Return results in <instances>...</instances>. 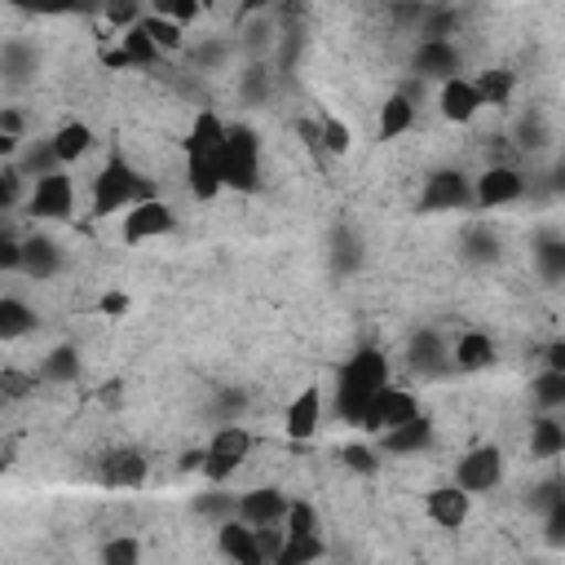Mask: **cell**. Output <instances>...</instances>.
<instances>
[{
    "mask_svg": "<svg viewBox=\"0 0 565 565\" xmlns=\"http://www.w3.org/2000/svg\"><path fill=\"white\" fill-rule=\"evenodd\" d=\"M494 358H499L494 340H490L486 331H477V327H468V331H459V335L450 340V371L477 375V371L494 366Z\"/></svg>",
    "mask_w": 565,
    "mask_h": 565,
    "instance_id": "ffe728a7",
    "label": "cell"
},
{
    "mask_svg": "<svg viewBox=\"0 0 565 565\" xmlns=\"http://www.w3.org/2000/svg\"><path fill=\"white\" fill-rule=\"evenodd\" d=\"M221 141H225V119L212 106L194 110V119L181 137L185 190H190L194 203H212L221 194Z\"/></svg>",
    "mask_w": 565,
    "mask_h": 565,
    "instance_id": "6da1fadb",
    "label": "cell"
},
{
    "mask_svg": "<svg viewBox=\"0 0 565 565\" xmlns=\"http://www.w3.org/2000/svg\"><path fill=\"white\" fill-rule=\"evenodd\" d=\"M415 415H424V402L415 397V388H406V384L388 380V384L366 402V411H362L358 428H362L366 437H384V433H393V428L411 424Z\"/></svg>",
    "mask_w": 565,
    "mask_h": 565,
    "instance_id": "8992f818",
    "label": "cell"
},
{
    "mask_svg": "<svg viewBox=\"0 0 565 565\" xmlns=\"http://www.w3.org/2000/svg\"><path fill=\"white\" fill-rule=\"evenodd\" d=\"M530 402L539 415H561L565 406V371H539L530 380Z\"/></svg>",
    "mask_w": 565,
    "mask_h": 565,
    "instance_id": "4dcf8cb0",
    "label": "cell"
},
{
    "mask_svg": "<svg viewBox=\"0 0 565 565\" xmlns=\"http://www.w3.org/2000/svg\"><path fill=\"white\" fill-rule=\"evenodd\" d=\"M406 366H411L415 375H424V380L446 375V371H450V344L441 340V331H433V327L415 331L411 344H406Z\"/></svg>",
    "mask_w": 565,
    "mask_h": 565,
    "instance_id": "d6986e66",
    "label": "cell"
},
{
    "mask_svg": "<svg viewBox=\"0 0 565 565\" xmlns=\"http://www.w3.org/2000/svg\"><path fill=\"white\" fill-rule=\"evenodd\" d=\"M415 119H419L415 97L411 93H388L380 102V110H375V137L380 141H397V137H406L415 128Z\"/></svg>",
    "mask_w": 565,
    "mask_h": 565,
    "instance_id": "603a6c76",
    "label": "cell"
},
{
    "mask_svg": "<svg viewBox=\"0 0 565 565\" xmlns=\"http://www.w3.org/2000/svg\"><path fill=\"white\" fill-rule=\"evenodd\" d=\"M150 194H154L150 177H146L124 150H110V154L97 163V172L88 177V212H93L97 221L124 216L132 203H141V199H150Z\"/></svg>",
    "mask_w": 565,
    "mask_h": 565,
    "instance_id": "3957f363",
    "label": "cell"
},
{
    "mask_svg": "<svg viewBox=\"0 0 565 565\" xmlns=\"http://www.w3.org/2000/svg\"><path fill=\"white\" fill-rule=\"evenodd\" d=\"M137 26L146 31V40L154 44V53H159V57H168V53H185V31H181V26H172L168 18H159L154 9H141Z\"/></svg>",
    "mask_w": 565,
    "mask_h": 565,
    "instance_id": "4316f807",
    "label": "cell"
},
{
    "mask_svg": "<svg viewBox=\"0 0 565 565\" xmlns=\"http://www.w3.org/2000/svg\"><path fill=\"white\" fill-rule=\"evenodd\" d=\"M472 207V177L459 168H437L424 177L419 212H463Z\"/></svg>",
    "mask_w": 565,
    "mask_h": 565,
    "instance_id": "7c38bea8",
    "label": "cell"
},
{
    "mask_svg": "<svg viewBox=\"0 0 565 565\" xmlns=\"http://www.w3.org/2000/svg\"><path fill=\"white\" fill-rule=\"evenodd\" d=\"M340 459H344V468H349V472H362V477H375V472H380V455H375L371 446H362V441L344 446V450H340Z\"/></svg>",
    "mask_w": 565,
    "mask_h": 565,
    "instance_id": "f35d334b",
    "label": "cell"
},
{
    "mask_svg": "<svg viewBox=\"0 0 565 565\" xmlns=\"http://www.w3.org/2000/svg\"><path fill=\"white\" fill-rule=\"evenodd\" d=\"M9 468H13V446H9V441H0V477H4Z\"/></svg>",
    "mask_w": 565,
    "mask_h": 565,
    "instance_id": "7bdbcfd3",
    "label": "cell"
},
{
    "mask_svg": "<svg viewBox=\"0 0 565 565\" xmlns=\"http://www.w3.org/2000/svg\"><path fill=\"white\" fill-rule=\"evenodd\" d=\"M322 556H327V539L322 534H300V539L282 534V547L269 556V565H318Z\"/></svg>",
    "mask_w": 565,
    "mask_h": 565,
    "instance_id": "83f0119b",
    "label": "cell"
},
{
    "mask_svg": "<svg viewBox=\"0 0 565 565\" xmlns=\"http://www.w3.org/2000/svg\"><path fill=\"white\" fill-rule=\"evenodd\" d=\"M22 265V238L0 221V274H13Z\"/></svg>",
    "mask_w": 565,
    "mask_h": 565,
    "instance_id": "b9f144b4",
    "label": "cell"
},
{
    "mask_svg": "<svg viewBox=\"0 0 565 565\" xmlns=\"http://www.w3.org/2000/svg\"><path fill=\"white\" fill-rule=\"evenodd\" d=\"M282 512H287V490L278 486H247L243 494H234V521H243L247 530L282 525Z\"/></svg>",
    "mask_w": 565,
    "mask_h": 565,
    "instance_id": "4fadbf2b",
    "label": "cell"
},
{
    "mask_svg": "<svg viewBox=\"0 0 565 565\" xmlns=\"http://www.w3.org/2000/svg\"><path fill=\"white\" fill-rule=\"evenodd\" d=\"M459 66H463V53H459V44L455 40H419L415 44V57H411V71L419 75V79H450V75H459Z\"/></svg>",
    "mask_w": 565,
    "mask_h": 565,
    "instance_id": "ac0fdd59",
    "label": "cell"
},
{
    "mask_svg": "<svg viewBox=\"0 0 565 565\" xmlns=\"http://www.w3.org/2000/svg\"><path fill=\"white\" fill-rule=\"evenodd\" d=\"M282 534L300 539V534H322V516L309 499H287V512H282Z\"/></svg>",
    "mask_w": 565,
    "mask_h": 565,
    "instance_id": "836d02e7",
    "label": "cell"
},
{
    "mask_svg": "<svg viewBox=\"0 0 565 565\" xmlns=\"http://www.w3.org/2000/svg\"><path fill=\"white\" fill-rule=\"evenodd\" d=\"M481 110H486V106H481V97H477V88H472L468 75H450V79L437 84V115H441L446 124L468 128Z\"/></svg>",
    "mask_w": 565,
    "mask_h": 565,
    "instance_id": "2e32d148",
    "label": "cell"
},
{
    "mask_svg": "<svg viewBox=\"0 0 565 565\" xmlns=\"http://www.w3.org/2000/svg\"><path fill=\"white\" fill-rule=\"evenodd\" d=\"M459 256L472 260V265H490V260L499 256V234H494V225L472 221V225L459 234Z\"/></svg>",
    "mask_w": 565,
    "mask_h": 565,
    "instance_id": "f546056e",
    "label": "cell"
},
{
    "mask_svg": "<svg viewBox=\"0 0 565 565\" xmlns=\"http://www.w3.org/2000/svg\"><path fill=\"white\" fill-rule=\"evenodd\" d=\"M26 190H31V181L18 172V163H0V216L18 212L26 203Z\"/></svg>",
    "mask_w": 565,
    "mask_h": 565,
    "instance_id": "d590c367",
    "label": "cell"
},
{
    "mask_svg": "<svg viewBox=\"0 0 565 565\" xmlns=\"http://www.w3.org/2000/svg\"><path fill=\"white\" fill-rule=\"evenodd\" d=\"M424 516H428L437 530H463L468 516H472V499H468L459 486H450V481L428 486V490H424Z\"/></svg>",
    "mask_w": 565,
    "mask_h": 565,
    "instance_id": "9a60e30c",
    "label": "cell"
},
{
    "mask_svg": "<svg viewBox=\"0 0 565 565\" xmlns=\"http://www.w3.org/2000/svg\"><path fill=\"white\" fill-rule=\"evenodd\" d=\"M375 441H380V455L411 459V455H424V450L437 441V428H433L428 415H415L411 424H402V428H393V433H384V437H375Z\"/></svg>",
    "mask_w": 565,
    "mask_h": 565,
    "instance_id": "44dd1931",
    "label": "cell"
},
{
    "mask_svg": "<svg viewBox=\"0 0 565 565\" xmlns=\"http://www.w3.org/2000/svg\"><path fill=\"white\" fill-rule=\"evenodd\" d=\"M75 371H79L75 349H49V353H44V362L35 366V380H40V384H71V380H75Z\"/></svg>",
    "mask_w": 565,
    "mask_h": 565,
    "instance_id": "d6a6232c",
    "label": "cell"
},
{
    "mask_svg": "<svg viewBox=\"0 0 565 565\" xmlns=\"http://www.w3.org/2000/svg\"><path fill=\"white\" fill-rule=\"evenodd\" d=\"M194 512H199V516H216V525H221V521L234 516V494H225V490H207V494L194 499Z\"/></svg>",
    "mask_w": 565,
    "mask_h": 565,
    "instance_id": "ab89813d",
    "label": "cell"
},
{
    "mask_svg": "<svg viewBox=\"0 0 565 565\" xmlns=\"http://www.w3.org/2000/svg\"><path fill=\"white\" fill-rule=\"evenodd\" d=\"M22 212H26L31 221H44V225L71 221V216H75V177H71V172H49V177L31 181Z\"/></svg>",
    "mask_w": 565,
    "mask_h": 565,
    "instance_id": "9c48e42d",
    "label": "cell"
},
{
    "mask_svg": "<svg viewBox=\"0 0 565 565\" xmlns=\"http://www.w3.org/2000/svg\"><path fill=\"white\" fill-rule=\"evenodd\" d=\"M472 88H477L481 106H508L512 93H516V75H512L508 66H486V71L472 79Z\"/></svg>",
    "mask_w": 565,
    "mask_h": 565,
    "instance_id": "f1b7e54d",
    "label": "cell"
},
{
    "mask_svg": "<svg viewBox=\"0 0 565 565\" xmlns=\"http://www.w3.org/2000/svg\"><path fill=\"white\" fill-rule=\"evenodd\" d=\"M265 177V141L252 124H225L221 141V190L252 194Z\"/></svg>",
    "mask_w": 565,
    "mask_h": 565,
    "instance_id": "277c9868",
    "label": "cell"
},
{
    "mask_svg": "<svg viewBox=\"0 0 565 565\" xmlns=\"http://www.w3.org/2000/svg\"><path fill=\"white\" fill-rule=\"evenodd\" d=\"M534 260H539V269H543L547 282H561V278H565V243H561L556 234H547V238L534 247Z\"/></svg>",
    "mask_w": 565,
    "mask_h": 565,
    "instance_id": "8d00e7d4",
    "label": "cell"
},
{
    "mask_svg": "<svg viewBox=\"0 0 565 565\" xmlns=\"http://www.w3.org/2000/svg\"><path fill=\"white\" fill-rule=\"evenodd\" d=\"M172 230H177V212H172V203H168V199H159V194H150V199L132 203V207L119 216V238H124L128 247H141V243L168 238Z\"/></svg>",
    "mask_w": 565,
    "mask_h": 565,
    "instance_id": "30bf717a",
    "label": "cell"
},
{
    "mask_svg": "<svg viewBox=\"0 0 565 565\" xmlns=\"http://www.w3.org/2000/svg\"><path fill=\"white\" fill-rule=\"evenodd\" d=\"M252 450H256V433H252L247 424H221V428L207 437V446H203L199 472H203L212 486H225L234 472L247 468Z\"/></svg>",
    "mask_w": 565,
    "mask_h": 565,
    "instance_id": "5b68a950",
    "label": "cell"
},
{
    "mask_svg": "<svg viewBox=\"0 0 565 565\" xmlns=\"http://www.w3.org/2000/svg\"><path fill=\"white\" fill-rule=\"evenodd\" d=\"M516 141L525 146V150H539L543 141H547V128H543V115L530 106V115H521V128H516Z\"/></svg>",
    "mask_w": 565,
    "mask_h": 565,
    "instance_id": "60d3db41",
    "label": "cell"
},
{
    "mask_svg": "<svg viewBox=\"0 0 565 565\" xmlns=\"http://www.w3.org/2000/svg\"><path fill=\"white\" fill-rule=\"evenodd\" d=\"M141 539L137 534H110L97 547V565H141Z\"/></svg>",
    "mask_w": 565,
    "mask_h": 565,
    "instance_id": "e575fe53",
    "label": "cell"
},
{
    "mask_svg": "<svg viewBox=\"0 0 565 565\" xmlns=\"http://www.w3.org/2000/svg\"><path fill=\"white\" fill-rule=\"evenodd\" d=\"M561 455H565L561 415H534L530 419V459H561Z\"/></svg>",
    "mask_w": 565,
    "mask_h": 565,
    "instance_id": "d4e9b609",
    "label": "cell"
},
{
    "mask_svg": "<svg viewBox=\"0 0 565 565\" xmlns=\"http://www.w3.org/2000/svg\"><path fill=\"white\" fill-rule=\"evenodd\" d=\"M150 9H154L159 18H168L172 26H181V31H190V26L203 18V4H199V0H154Z\"/></svg>",
    "mask_w": 565,
    "mask_h": 565,
    "instance_id": "74e56055",
    "label": "cell"
},
{
    "mask_svg": "<svg viewBox=\"0 0 565 565\" xmlns=\"http://www.w3.org/2000/svg\"><path fill=\"white\" fill-rule=\"evenodd\" d=\"M393 380V366H388V353L375 349V344H362L353 349L340 371H335V384H331V406H335V419L340 424H358L366 402Z\"/></svg>",
    "mask_w": 565,
    "mask_h": 565,
    "instance_id": "7a4b0ae2",
    "label": "cell"
},
{
    "mask_svg": "<svg viewBox=\"0 0 565 565\" xmlns=\"http://www.w3.org/2000/svg\"><path fill=\"white\" fill-rule=\"evenodd\" d=\"M525 172L516 163H486L477 177H472V207L481 212H499V207H512L525 199Z\"/></svg>",
    "mask_w": 565,
    "mask_h": 565,
    "instance_id": "ba28073f",
    "label": "cell"
},
{
    "mask_svg": "<svg viewBox=\"0 0 565 565\" xmlns=\"http://www.w3.org/2000/svg\"><path fill=\"white\" fill-rule=\"evenodd\" d=\"M18 269L31 278H53L62 269V247L49 234H31V238H22V265Z\"/></svg>",
    "mask_w": 565,
    "mask_h": 565,
    "instance_id": "cb8c5ba5",
    "label": "cell"
},
{
    "mask_svg": "<svg viewBox=\"0 0 565 565\" xmlns=\"http://www.w3.org/2000/svg\"><path fill=\"white\" fill-rule=\"evenodd\" d=\"M44 141H49V150H53L57 168H62V172H71L79 159H88V154H93L97 132L88 128V119H62Z\"/></svg>",
    "mask_w": 565,
    "mask_h": 565,
    "instance_id": "e0dca14e",
    "label": "cell"
},
{
    "mask_svg": "<svg viewBox=\"0 0 565 565\" xmlns=\"http://www.w3.org/2000/svg\"><path fill=\"white\" fill-rule=\"evenodd\" d=\"M216 552L230 561V565H265V552L256 543V530H247L243 521H221L216 525Z\"/></svg>",
    "mask_w": 565,
    "mask_h": 565,
    "instance_id": "7402d4cb",
    "label": "cell"
},
{
    "mask_svg": "<svg viewBox=\"0 0 565 565\" xmlns=\"http://www.w3.org/2000/svg\"><path fill=\"white\" fill-rule=\"evenodd\" d=\"M35 309L22 300V296H0V344H13V340H26L35 331Z\"/></svg>",
    "mask_w": 565,
    "mask_h": 565,
    "instance_id": "484cf974",
    "label": "cell"
},
{
    "mask_svg": "<svg viewBox=\"0 0 565 565\" xmlns=\"http://www.w3.org/2000/svg\"><path fill=\"white\" fill-rule=\"evenodd\" d=\"M313 119H318V150L344 159V154L353 150V128H349L340 115H331V110H322V115H313Z\"/></svg>",
    "mask_w": 565,
    "mask_h": 565,
    "instance_id": "1f68e13d",
    "label": "cell"
},
{
    "mask_svg": "<svg viewBox=\"0 0 565 565\" xmlns=\"http://www.w3.org/2000/svg\"><path fill=\"white\" fill-rule=\"evenodd\" d=\"M503 468H508L503 450H499L494 441H477V446H468V450L455 459L450 486H459L468 499H472V494H490V490L503 486Z\"/></svg>",
    "mask_w": 565,
    "mask_h": 565,
    "instance_id": "52a82bcc",
    "label": "cell"
},
{
    "mask_svg": "<svg viewBox=\"0 0 565 565\" xmlns=\"http://www.w3.org/2000/svg\"><path fill=\"white\" fill-rule=\"evenodd\" d=\"M150 477V459L137 446H106L93 463V481L106 490H141Z\"/></svg>",
    "mask_w": 565,
    "mask_h": 565,
    "instance_id": "8fae6325",
    "label": "cell"
},
{
    "mask_svg": "<svg viewBox=\"0 0 565 565\" xmlns=\"http://www.w3.org/2000/svg\"><path fill=\"white\" fill-rule=\"evenodd\" d=\"M322 415H327V397H322V388H318V384H305V388L282 406V437H291V441H309V437H318Z\"/></svg>",
    "mask_w": 565,
    "mask_h": 565,
    "instance_id": "5bb4252c",
    "label": "cell"
}]
</instances>
